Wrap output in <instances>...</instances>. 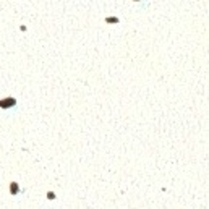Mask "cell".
<instances>
[{"instance_id":"cell-1","label":"cell","mask_w":209,"mask_h":209,"mask_svg":"<svg viewBox=\"0 0 209 209\" xmlns=\"http://www.w3.org/2000/svg\"><path fill=\"white\" fill-rule=\"evenodd\" d=\"M16 105V99L15 97H5L0 99V109H11Z\"/></svg>"},{"instance_id":"cell-2","label":"cell","mask_w":209,"mask_h":209,"mask_svg":"<svg viewBox=\"0 0 209 209\" xmlns=\"http://www.w3.org/2000/svg\"><path fill=\"white\" fill-rule=\"evenodd\" d=\"M20 185H18V182H11L10 183V195H13V196H16V195H20Z\"/></svg>"},{"instance_id":"cell-3","label":"cell","mask_w":209,"mask_h":209,"mask_svg":"<svg viewBox=\"0 0 209 209\" xmlns=\"http://www.w3.org/2000/svg\"><path fill=\"white\" fill-rule=\"evenodd\" d=\"M107 23H118V18H105Z\"/></svg>"},{"instance_id":"cell-4","label":"cell","mask_w":209,"mask_h":209,"mask_svg":"<svg viewBox=\"0 0 209 209\" xmlns=\"http://www.w3.org/2000/svg\"><path fill=\"white\" fill-rule=\"evenodd\" d=\"M47 198H49V199H55V193L49 191V193H47Z\"/></svg>"},{"instance_id":"cell-5","label":"cell","mask_w":209,"mask_h":209,"mask_svg":"<svg viewBox=\"0 0 209 209\" xmlns=\"http://www.w3.org/2000/svg\"><path fill=\"white\" fill-rule=\"evenodd\" d=\"M133 2H141V0H133Z\"/></svg>"}]
</instances>
